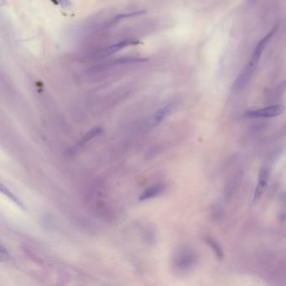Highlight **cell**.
<instances>
[{"label": "cell", "mask_w": 286, "mask_h": 286, "mask_svg": "<svg viewBox=\"0 0 286 286\" xmlns=\"http://www.w3.org/2000/svg\"><path fill=\"white\" fill-rule=\"evenodd\" d=\"M166 190V187L163 184H157L153 187H149L148 189L145 190L143 194L140 196V201H146L149 199L157 197L160 195L162 194Z\"/></svg>", "instance_id": "cell-6"}, {"label": "cell", "mask_w": 286, "mask_h": 286, "mask_svg": "<svg viewBox=\"0 0 286 286\" xmlns=\"http://www.w3.org/2000/svg\"><path fill=\"white\" fill-rule=\"evenodd\" d=\"M58 2L65 9H67L71 5V0H58Z\"/></svg>", "instance_id": "cell-13"}, {"label": "cell", "mask_w": 286, "mask_h": 286, "mask_svg": "<svg viewBox=\"0 0 286 286\" xmlns=\"http://www.w3.org/2000/svg\"><path fill=\"white\" fill-rule=\"evenodd\" d=\"M172 111V106L171 105H166V106L161 108L160 110L156 112L154 116L152 118L151 125H157L166 118L167 115L170 114V112Z\"/></svg>", "instance_id": "cell-9"}, {"label": "cell", "mask_w": 286, "mask_h": 286, "mask_svg": "<svg viewBox=\"0 0 286 286\" xmlns=\"http://www.w3.org/2000/svg\"><path fill=\"white\" fill-rule=\"evenodd\" d=\"M269 169L266 167H263L259 171V175H258V184L256 187L255 192H254V196H253V201L257 202L259 201L261 196L264 194L266 187H267L268 180H269Z\"/></svg>", "instance_id": "cell-5"}, {"label": "cell", "mask_w": 286, "mask_h": 286, "mask_svg": "<svg viewBox=\"0 0 286 286\" xmlns=\"http://www.w3.org/2000/svg\"><path fill=\"white\" fill-rule=\"evenodd\" d=\"M144 11H135V12L130 13H123V14H116L115 16L113 17L112 19H109V21L106 22V24H104V28H108V27H111L116 24L118 22L122 21L123 19H128L131 17L138 16L140 14H144Z\"/></svg>", "instance_id": "cell-8"}, {"label": "cell", "mask_w": 286, "mask_h": 286, "mask_svg": "<svg viewBox=\"0 0 286 286\" xmlns=\"http://www.w3.org/2000/svg\"><path fill=\"white\" fill-rule=\"evenodd\" d=\"M244 177V174L242 171L237 173L236 175L232 176V179L227 183V187H226V196L228 198L235 193L237 190L239 189V186L241 184L242 180Z\"/></svg>", "instance_id": "cell-7"}, {"label": "cell", "mask_w": 286, "mask_h": 286, "mask_svg": "<svg viewBox=\"0 0 286 286\" xmlns=\"http://www.w3.org/2000/svg\"><path fill=\"white\" fill-rule=\"evenodd\" d=\"M197 262L196 252L189 247H181L175 253L173 266L179 272H187Z\"/></svg>", "instance_id": "cell-2"}, {"label": "cell", "mask_w": 286, "mask_h": 286, "mask_svg": "<svg viewBox=\"0 0 286 286\" xmlns=\"http://www.w3.org/2000/svg\"><path fill=\"white\" fill-rule=\"evenodd\" d=\"M102 132V128L97 127V128H93V129L90 130L89 132L87 133L84 136H83L82 139H81L80 141L78 143L77 146H81L83 144H85V143L88 142L89 140H92L93 138L97 137L98 135H101V133Z\"/></svg>", "instance_id": "cell-11"}, {"label": "cell", "mask_w": 286, "mask_h": 286, "mask_svg": "<svg viewBox=\"0 0 286 286\" xmlns=\"http://www.w3.org/2000/svg\"><path fill=\"white\" fill-rule=\"evenodd\" d=\"M286 218V213H284V215H283V218H282V219H285Z\"/></svg>", "instance_id": "cell-15"}, {"label": "cell", "mask_w": 286, "mask_h": 286, "mask_svg": "<svg viewBox=\"0 0 286 286\" xmlns=\"http://www.w3.org/2000/svg\"><path fill=\"white\" fill-rule=\"evenodd\" d=\"M204 241H206L208 246L211 248H213V252L215 253L216 256L218 259L222 260L223 258V251L222 248L218 244V242L216 241L215 239H213L212 237L206 236L204 238Z\"/></svg>", "instance_id": "cell-10"}, {"label": "cell", "mask_w": 286, "mask_h": 286, "mask_svg": "<svg viewBox=\"0 0 286 286\" xmlns=\"http://www.w3.org/2000/svg\"><path fill=\"white\" fill-rule=\"evenodd\" d=\"M139 41L135 40H123L118 42L115 43L114 45H111L110 46L105 48L103 50L100 52L99 54L97 55V57L102 58V57H106L110 55L114 54L119 50H123L125 47H128L130 45H135L138 44Z\"/></svg>", "instance_id": "cell-4"}, {"label": "cell", "mask_w": 286, "mask_h": 286, "mask_svg": "<svg viewBox=\"0 0 286 286\" xmlns=\"http://www.w3.org/2000/svg\"><path fill=\"white\" fill-rule=\"evenodd\" d=\"M284 106L281 104H276L272 106L264 108V109H257L253 111L247 112L244 116L247 118H274V117L279 116L280 114L284 112Z\"/></svg>", "instance_id": "cell-3"}, {"label": "cell", "mask_w": 286, "mask_h": 286, "mask_svg": "<svg viewBox=\"0 0 286 286\" xmlns=\"http://www.w3.org/2000/svg\"><path fill=\"white\" fill-rule=\"evenodd\" d=\"M276 30L277 26H275L272 31H270V33L267 34L262 40H260L258 45H256L255 49L253 50L248 64L244 67V70L242 71L241 73L239 74V76L235 81V83H234L233 88L235 90H241V89L244 88V87H246L247 84L249 83L251 77L253 76V72L255 71L256 67L258 66L265 46L267 45L269 41L274 36Z\"/></svg>", "instance_id": "cell-1"}, {"label": "cell", "mask_w": 286, "mask_h": 286, "mask_svg": "<svg viewBox=\"0 0 286 286\" xmlns=\"http://www.w3.org/2000/svg\"><path fill=\"white\" fill-rule=\"evenodd\" d=\"M52 2L56 4V5H59V2H58V0H51Z\"/></svg>", "instance_id": "cell-14"}, {"label": "cell", "mask_w": 286, "mask_h": 286, "mask_svg": "<svg viewBox=\"0 0 286 286\" xmlns=\"http://www.w3.org/2000/svg\"><path fill=\"white\" fill-rule=\"evenodd\" d=\"M1 191H2L4 194L6 195L8 197H10V198L14 201V203L16 204L17 206H19V207H21L22 209H24V205L22 203L20 199L18 198L13 192H10V190L8 189L7 187H5L4 185H2V187H1Z\"/></svg>", "instance_id": "cell-12"}]
</instances>
